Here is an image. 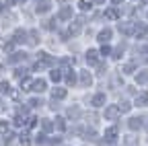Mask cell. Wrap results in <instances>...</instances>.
Returning a JSON list of instances; mask_svg holds the SVG:
<instances>
[{
	"instance_id": "6da1fadb",
	"label": "cell",
	"mask_w": 148,
	"mask_h": 146,
	"mask_svg": "<svg viewBox=\"0 0 148 146\" xmlns=\"http://www.w3.org/2000/svg\"><path fill=\"white\" fill-rule=\"evenodd\" d=\"M119 113H121L119 105H109V107L105 109V117H107V119H117Z\"/></svg>"
},
{
	"instance_id": "7a4b0ae2",
	"label": "cell",
	"mask_w": 148,
	"mask_h": 146,
	"mask_svg": "<svg viewBox=\"0 0 148 146\" xmlns=\"http://www.w3.org/2000/svg\"><path fill=\"white\" fill-rule=\"evenodd\" d=\"M49 8H51V2H49V0H41V2L37 4V12H41V14L47 12Z\"/></svg>"
},
{
	"instance_id": "3957f363",
	"label": "cell",
	"mask_w": 148,
	"mask_h": 146,
	"mask_svg": "<svg viewBox=\"0 0 148 146\" xmlns=\"http://www.w3.org/2000/svg\"><path fill=\"white\" fill-rule=\"evenodd\" d=\"M115 138H117V127H109V130H105V140L113 142Z\"/></svg>"
},
{
	"instance_id": "277c9868",
	"label": "cell",
	"mask_w": 148,
	"mask_h": 146,
	"mask_svg": "<svg viewBox=\"0 0 148 146\" xmlns=\"http://www.w3.org/2000/svg\"><path fill=\"white\" fill-rule=\"evenodd\" d=\"M105 16L109 21H115V19H119V10L117 8H109V10H105Z\"/></svg>"
},
{
	"instance_id": "5b68a950",
	"label": "cell",
	"mask_w": 148,
	"mask_h": 146,
	"mask_svg": "<svg viewBox=\"0 0 148 146\" xmlns=\"http://www.w3.org/2000/svg\"><path fill=\"white\" fill-rule=\"evenodd\" d=\"M90 103L95 105V107H101V105L105 103V95H103V93H97L95 97H92V101H90Z\"/></svg>"
},
{
	"instance_id": "8992f818",
	"label": "cell",
	"mask_w": 148,
	"mask_h": 146,
	"mask_svg": "<svg viewBox=\"0 0 148 146\" xmlns=\"http://www.w3.org/2000/svg\"><path fill=\"white\" fill-rule=\"evenodd\" d=\"M33 90H35V93H43V90H45V80H35L33 82Z\"/></svg>"
},
{
	"instance_id": "52a82bcc",
	"label": "cell",
	"mask_w": 148,
	"mask_h": 146,
	"mask_svg": "<svg viewBox=\"0 0 148 146\" xmlns=\"http://www.w3.org/2000/svg\"><path fill=\"white\" fill-rule=\"evenodd\" d=\"M97 56H99V53H97L95 49H88V51H86V62H88V64H97Z\"/></svg>"
},
{
	"instance_id": "ba28073f",
	"label": "cell",
	"mask_w": 148,
	"mask_h": 146,
	"mask_svg": "<svg viewBox=\"0 0 148 146\" xmlns=\"http://www.w3.org/2000/svg\"><path fill=\"white\" fill-rule=\"evenodd\" d=\"M111 39V29H103L101 33H99V41H103V43H107Z\"/></svg>"
},
{
	"instance_id": "9c48e42d",
	"label": "cell",
	"mask_w": 148,
	"mask_h": 146,
	"mask_svg": "<svg viewBox=\"0 0 148 146\" xmlns=\"http://www.w3.org/2000/svg\"><path fill=\"white\" fill-rule=\"evenodd\" d=\"M80 82H82V86H88L92 82V78H90L88 72H82V74H80Z\"/></svg>"
},
{
	"instance_id": "30bf717a",
	"label": "cell",
	"mask_w": 148,
	"mask_h": 146,
	"mask_svg": "<svg viewBox=\"0 0 148 146\" xmlns=\"http://www.w3.org/2000/svg\"><path fill=\"white\" fill-rule=\"evenodd\" d=\"M148 103V93H140L136 97V105H146Z\"/></svg>"
},
{
	"instance_id": "8fae6325",
	"label": "cell",
	"mask_w": 148,
	"mask_h": 146,
	"mask_svg": "<svg viewBox=\"0 0 148 146\" xmlns=\"http://www.w3.org/2000/svg\"><path fill=\"white\" fill-rule=\"evenodd\" d=\"M25 37H27V33H25V31H21V29L14 33V41H16V43H23V41H25Z\"/></svg>"
},
{
	"instance_id": "7c38bea8",
	"label": "cell",
	"mask_w": 148,
	"mask_h": 146,
	"mask_svg": "<svg viewBox=\"0 0 148 146\" xmlns=\"http://www.w3.org/2000/svg\"><path fill=\"white\" fill-rule=\"evenodd\" d=\"M70 16H72V8L70 6H64L60 10V19H70Z\"/></svg>"
},
{
	"instance_id": "4fadbf2b",
	"label": "cell",
	"mask_w": 148,
	"mask_h": 146,
	"mask_svg": "<svg viewBox=\"0 0 148 146\" xmlns=\"http://www.w3.org/2000/svg\"><path fill=\"white\" fill-rule=\"evenodd\" d=\"M53 99H64L66 97V88H53Z\"/></svg>"
},
{
	"instance_id": "5bb4252c",
	"label": "cell",
	"mask_w": 148,
	"mask_h": 146,
	"mask_svg": "<svg viewBox=\"0 0 148 146\" xmlns=\"http://www.w3.org/2000/svg\"><path fill=\"white\" fill-rule=\"evenodd\" d=\"M140 125H142V119L140 117H132V119H130V127H132V130H138Z\"/></svg>"
},
{
	"instance_id": "9a60e30c",
	"label": "cell",
	"mask_w": 148,
	"mask_h": 146,
	"mask_svg": "<svg viewBox=\"0 0 148 146\" xmlns=\"http://www.w3.org/2000/svg\"><path fill=\"white\" fill-rule=\"evenodd\" d=\"M25 58H27V53H12V56L8 58V62H21Z\"/></svg>"
},
{
	"instance_id": "2e32d148",
	"label": "cell",
	"mask_w": 148,
	"mask_h": 146,
	"mask_svg": "<svg viewBox=\"0 0 148 146\" xmlns=\"http://www.w3.org/2000/svg\"><path fill=\"white\" fill-rule=\"evenodd\" d=\"M21 88L23 90H33V82L29 78H25V80H21Z\"/></svg>"
},
{
	"instance_id": "e0dca14e",
	"label": "cell",
	"mask_w": 148,
	"mask_h": 146,
	"mask_svg": "<svg viewBox=\"0 0 148 146\" xmlns=\"http://www.w3.org/2000/svg\"><path fill=\"white\" fill-rule=\"evenodd\" d=\"M78 6H80L82 10H90V6H92V0H80V2H78Z\"/></svg>"
},
{
	"instance_id": "ac0fdd59",
	"label": "cell",
	"mask_w": 148,
	"mask_h": 146,
	"mask_svg": "<svg viewBox=\"0 0 148 146\" xmlns=\"http://www.w3.org/2000/svg\"><path fill=\"white\" fill-rule=\"evenodd\" d=\"M136 78H138V82H140V84H146V82H148V72H140Z\"/></svg>"
},
{
	"instance_id": "d6986e66",
	"label": "cell",
	"mask_w": 148,
	"mask_h": 146,
	"mask_svg": "<svg viewBox=\"0 0 148 146\" xmlns=\"http://www.w3.org/2000/svg\"><path fill=\"white\" fill-rule=\"evenodd\" d=\"M68 115H70V117H78V115H80V109H78V107H70V109H68Z\"/></svg>"
},
{
	"instance_id": "ffe728a7",
	"label": "cell",
	"mask_w": 148,
	"mask_h": 146,
	"mask_svg": "<svg viewBox=\"0 0 148 146\" xmlns=\"http://www.w3.org/2000/svg\"><path fill=\"white\" fill-rule=\"evenodd\" d=\"M49 78H51L53 82H58V80L62 78V74H60V70H51V74H49Z\"/></svg>"
},
{
	"instance_id": "44dd1931",
	"label": "cell",
	"mask_w": 148,
	"mask_h": 146,
	"mask_svg": "<svg viewBox=\"0 0 148 146\" xmlns=\"http://www.w3.org/2000/svg\"><path fill=\"white\" fill-rule=\"evenodd\" d=\"M41 121H43V130H45V132H51V130H53V123H51L49 119H41Z\"/></svg>"
},
{
	"instance_id": "7402d4cb",
	"label": "cell",
	"mask_w": 148,
	"mask_h": 146,
	"mask_svg": "<svg viewBox=\"0 0 148 146\" xmlns=\"http://www.w3.org/2000/svg\"><path fill=\"white\" fill-rule=\"evenodd\" d=\"M29 37H31V39H29L31 43H37V41H39V39H37V37H39V33H37V31H31V33H29Z\"/></svg>"
},
{
	"instance_id": "603a6c76",
	"label": "cell",
	"mask_w": 148,
	"mask_h": 146,
	"mask_svg": "<svg viewBox=\"0 0 148 146\" xmlns=\"http://www.w3.org/2000/svg\"><path fill=\"white\" fill-rule=\"evenodd\" d=\"M66 80H68V84H74V82H76V76H74L72 70H70V74H66Z\"/></svg>"
},
{
	"instance_id": "cb8c5ba5",
	"label": "cell",
	"mask_w": 148,
	"mask_h": 146,
	"mask_svg": "<svg viewBox=\"0 0 148 146\" xmlns=\"http://www.w3.org/2000/svg\"><path fill=\"white\" fill-rule=\"evenodd\" d=\"M21 144H23V146H31V140H29V136H27V134H23V136H21Z\"/></svg>"
},
{
	"instance_id": "d4e9b609",
	"label": "cell",
	"mask_w": 148,
	"mask_h": 146,
	"mask_svg": "<svg viewBox=\"0 0 148 146\" xmlns=\"http://www.w3.org/2000/svg\"><path fill=\"white\" fill-rule=\"evenodd\" d=\"M130 107H132V105H130L127 101H123V103H119V109H121V111L125 113V111H130Z\"/></svg>"
},
{
	"instance_id": "484cf974",
	"label": "cell",
	"mask_w": 148,
	"mask_h": 146,
	"mask_svg": "<svg viewBox=\"0 0 148 146\" xmlns=\"http://www.w3.org/2000/svg\"><path fill=\"white\" fill-rule=\"evenodd\" d=\"M8 90H10L8 82H0V93H8Z\"/></svg>"
},
{
	"instance_id": "4316f807",
	"label": "cell",
	"mask_w": 148,
	"mask_h": 146,
	"mask_svg": "<svg viewBox=\"0 0 148 146\" xmlns=\"http://www.w3.org/2000/svg\"><path fill=\"white\" fill-rule=\"evenodd\" d=\"M123 72H125V74H132V72H134V64H125L123 66Z\"/></svg>"
},
{
	"instance_id": "83f0119b",
	"label": "cell",
	"mask_w": 148,
	"mask_h": 146,
	"mask_svg": "<svg viewBox=\"0 0 148 146\" xmlns=\"http://www.w3.org/2000/svg\"><path fill=\"white\" fill-rule=\"evenodd\" d=\"M56 125H58L60 130H64V127H66V121H64L62 117H58V119H56Z\"/></svg>"
},
{
	"instance_id": "f1b7e54d",
	"label": "cell",
	"mask_w": 148,
	"mask_h": 146,
	"mask_svg": "<svg viewBox=\"0 0 148 146\" xmlns=\"http://www.w3.org/2000/svg\"><path fill=\"white\" fill-rule=\"evenodd\" d=\"M8 130V121H0V134H4Z\"/></svg>"
},
{
	"instance_id": "f546056e",
	"label": "cell",
	"mask_w": 148,
	"mask_h": 146,
	"mask_svg": "<svg viewBox=\"0 0 148 146\" xmlns=\"http://www.w3.org/2000/svg\"><path fill=\"white\" fill-rule=\"evenodd\" d=\"M29 105H31V107H39V105H43V103H41L39 99H31V101H29Z\"/></svg>"
},
{
	"instance_id": "4dcf8cb0",
	"label": "cell",
	"mask_w": 148,
	"mask_h": 146,
	"mask_svg": "<svg viewBox=\"0 0 148 146\" xmlns=\"http://www.w3.org/2000/svg\"><path fill=\"white\" fill-rule=\"evenodd\" d=\"M119 31H123V33H130V31H132V27H130V25H119Z\"/></svg>"
},
{
	"instance_id": "1f68e13d",
	"label": "cell",
	"mask_w": 148,
	"mask_h": 146,
	"mask_svg": "<svg viewBox=\"0 0 148 146\" xmlns=\"http://www.w3.org/2000/svg\"><path fill=\"white\" fill-rule=\"evenodd\" d=\"M35 142H39V144H43V142H45V136H43V134H37V140H35Z\"/></svg>"
},
{
	"instance_id": "d6a6232c",
	"label": "cell",
	"mask_w": 148,
	"mask_h": 146,
	"mask_svg": "<svg viewBox=\"0 0 148 146\" xmlns=\"http://www.w3.org/2000/svg\"><path fill=\"white\" fill-rule=\"evenodd\" d=\"M109 51H111V49H109V45H103V47H101V53H103V56H107Z\"/></svg>"
},
{
	"instance_id": "836d02e7",
	"label": "cell",
	"mask_w": 148,
	"mask_h": 146,
	"mask_svg": "<svg viewBox=\"0 0 148 146\" xmlns=\"http://www.w3.org/2000/svg\"><path fill=\"white\" fill-rule=\"evenodd\" d=\"M35 121H37L35 117H29V121H27V127H33V125H35Z\"/></svg>"
},
{
	"instance_id": "e575fe53",
	"label": "cell",
	"mask_w": 148,
	"mask_h": 146,
	"mask_svg": "<svg viewBox=\"0 0 148 146\" xmlns=\"http://www.w3.org/2000/svg\"><path fill=\"white\" fill-rule=\"evenodd\" d=\"M4 51H12V43H4Z\"/></svg>"
},
{
	"instance_id": "d590c367",
	"label": "cell",
	"mask_w": 148,
	"mask_h": 146,
	"mask_svg": "<svg viewBox=\"0 0 148 146\" xmlns=\"http://www.w3.org/2000/svg\"><path fill=\"white\" fill-rule=\"evenodd\" d=\"M6 2H8V4H14V2H16V0H6Z\"/></svg>"
},
{
	"instance_id": "8d00e7d4",
	"label": "cell",
	"mask_w": 148,
	"mask_h": 146,
	"mask_svg": "<svg viewBox=\"0 0 148 146\" xmlns=\"http://www.w3.org/2000/svg\"><path fill=\"white\" fill-rule=\"evenodd\" d=\"M95 2H99V4H103V2H105V0H95Z\"/></svg>"
},
{
	"instance_id": "74e56055",
	"label": "cell",
	"mask_w": 148,
	"mask_h": 146,
	"mask_svg": "<svg viewBox=\"0 0 148 146\" xmlns=\"http://www.w3.org/2000/svg\"><path fill=\"white\" fill-rule=\"evenodd\" d=\"M113 2H115V4H119V2H123V0H113Z\"/></svg>"
},
{
	"instance_id": "f35d334b",
	"label": "cell",
	"mask_w": 148,
	"mask_h": 146,
	"mask_svg": "<svg viewBox=\"0 0 148 146\" xmlns=\"http://www.w3.org/2000/svg\"><path fill=\"white\" fill-rule=\"evenodd\" d=\"M144 2H148V0H144Z\"/></svg>"
},
{
	"instance_id": "ab89813d",
	"label": "cell",
	"mask_w": 148,
	"mask_h": 146,
	"mask_svg": "<svg viewBox=\"0 0 148 146\" xmlns=\"http://www.w3.org/2000/svg\"><path fill=\"white\" fill-rule=\"evenodd\" d=\"M0 109H2V107H0Z\"/></svg>"
}]
</instances>
